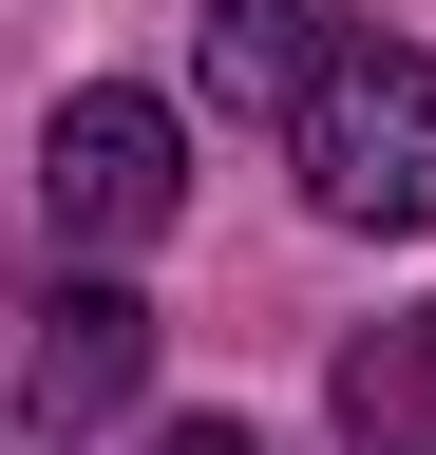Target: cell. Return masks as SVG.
I'll return each instance as SVG.
<instances>
[{"instance_id":"6da1fadb","label":"cell","mask_w":436,"mask_h":455,"mask_svg":"<svg viewBox=\"0 0 436 455\" xmlns=\"http://www.w3.org/2000/svg\"><path fill=\"white\" fill-rule=\"evenodd\" d=\"M285 152H304V209H322V228L417 247V228H436V57H417V38H342L322 95L285 114Z\"/></svg>"},{"instance_id":"7a4b0ae2","label":"cell","mask_w":436,"mask_h":455,"mask_svg":"<svg viewBox=\"0 0 436 455\" xmlns=\"http://www.w3.org/2000/svg\"><path fill=\"white\" fill-rule=\"evenodd\" d=\"M38 209H58V247H152V228L190 209V133H171V95H133V76L58 95V133H38Z\"/></svg>"},{"instance_id":"3957f363","label":"cell","mask_w":436,"mask_h":455,"mask_svg":"<svg viewBox=\"0 0 436 455\" xmlns=\"http://www.w3.org/2000/svg\"><path fill=\"white\" fill-rule=\"evenodd\" d=\"M133 379H152V304H133V284H58V304H38V341H20V418L76 455V436L133 418Z\"/></svg>"},{"instance_id":"277c9868","label":"cell","mask_w":436,"mask_h":455,"mask_svg":"<svg viewBox=\"0 0 436 455\" xmlns=\"http://www.w3.org/2000/svg\"><path fill=\"white\" fill-rule=\"evenodd\" d=\"M322 57H342V0H190V76L228 114H304Z\"/></svg>"},{"instance_id":"5b68a950","label":"cell","mask_w":436,"mask_h":455,"mask_svg":"<svg viewBox=\"0 0 436 455\" xmlns=\"http://www.w3.org/2000/svg\"><path fill=\"white\" fill-rule=\"evenodd\" d=\"M342 436L361 455H436V304L379 323V341H342Z\"/></svg>"},{"instance_id":"8992f818","label":"cell","mask_w":436,"mask_h":455,"mask_svg":"<svg viewBox=\"0 0 436 455\" xmlns=\"http://www.w3.org/2000/svg\"><path fill=\"white\" fill-rule=\"evenodd\" d=\"M152 455H266L247 418H171V436H152Z\"/></svg>"}]
</instances>
